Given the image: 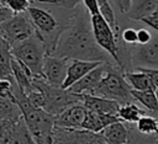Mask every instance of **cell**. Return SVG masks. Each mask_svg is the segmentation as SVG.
Segmentation results:
<instances>
[{
    "mask_svg": "<svg viewBox=\"0 0 158 144\" xmlns=\"http://www.w3.org/2000/svg\"><path fill=\"white\" fill-rule=\"evenodd\" d=\"M128 139L126 144H158V135H148L138 132L135 124H128Z\"/></svg>",
    "mask_w": 158,
    "mask_h": 144,
    "instance_id": "484cf974",
    "label": "cell"
},
{
    "mask_svg": "<svg viewBox=\"0 0 158 144\" xmlns=\"http://www.w3.org/2000/svg\"><path fill=\"white\" fill-rule=\"evenodd\" d=\"M120 121L117 116H111V114H102V113H95L91 111L86 110V116L85 121L83 123L81 129L94 132V133H100L105 127L109 124Z\"/></svg>",
    "mask_w": 158,
    "mask_h": 144,
    "instance_id": "2e32d148",
    "label": "cell"
},
{
    "mask_svg": "<svg viewBox=\"0 0 158 144\" xmlns=\"http://www.w3.org/2000/svg\"><path fill=\"white\" fill-rule=\"evenodd\" d=\"M12 52L9 42L0 34V78L1 79H12L11 62Z\"/></svg>",
    "mask_w": 158,
    "mask_h": 144,
    "instance_id": "7402d4cb",
    "label": "cell"
},
{
    "mask_svg": "<svg viewBox=\"0 0 158 144\" xmlns=\"http://www.w3.org/2000/svg\"><path fill=\"white\" fill-rule=\"evenodd\" d=\"M47 4V5H53L64 10H70L74 11L78 5H80V2H83L81 0H33V4Z\"/></svg>",
    "mask_w": 158,
    "mask_h": 144,
    "instance_id": "83f0119b",
    "label": "cell"
},
{
    "mask_svg": "<svg viewBox=\"0 0 158 144\" xmlns=\"http://www.w3.org/2000/svg\"><path fill=\"white\" fill-rule=\"evenodd\" d=\"M152 16H153V17H156V18L158 20V6H157V9H156V11H154V12L152 14Z\"/></svg>",
    "mask_w": 158,
    "mask_h": 144,
    "instance_id": "f35d334b",
    "label": "cell"
},
{
    "mask_svg": "<svg viewBox=\"0 0 158 144\" xmlns=\"http://www.w3.org/2000/svg\"><path fill=\"white\" fill-rule=\"evenodd\" d=\"M109 62H102L99 66H96L95 69L89 71L85 76H83L79 81H77L74 85H72L68 90L74 92V94H79V95L91 94L94 91V89L99 85V82L101 81L102 76L105 75Z\"/></svg>",
    "mask_w": 158,
    "mask_h": 144,
    "instance_id": "8fae6325",
    "label": "cell"
},
{
    "mask_svg": "<svg viewBox=\"0 0 158 144\" xmlns=\"http://www.w3.org/2000/svg\"><path fill=\"white\" fill-rule=\"evenodd\" d=\"M0 6H1V4H0ZM2 6H4V5H2Z\"/></svg>",
    "mask_w": 158,
    "mask_h": 144,
    "instance_id": "7bdbcfd3",
    "label": "cell"
},
{
    "mask_svg": "<svg viewBox=\"0 0 158 144\" xmlns=\"http://www.w3.org/2000/svg\"><path fill=\"white\" fill-rule=\"evenodd\" d=\"M88 95L109 98L118 102L120 105L135 101L131 95V87L123 76V71L115 62L107 63V69L101 81L94 89V91Z\"/></svg>",
    "mask_w": 158,
    "mask_h": 144,
    "instance_id": "3957f363",
    "label": "cell"
},
{
    "mask_svg": "<svg viewBox=\"0 0 158 144\" xmlns=\"http://www.w3.org/2000/svg\"><path fill=\"white\" fill-rule=\"evenodd\" d=\"M114 2H115L116 6L118 7V11L125 15V14L130 10L131 4H132V0H114Z\"/></svg>",
    "mask_w": 158,
    "mask_h": 144,
    "instance_id": "8d00e7d4",
    "label": "cell"
},
{
    "mask_svg": "<svg viewBox=\"0 0 158 144\" xmlns=\"http://www.w3.org/2000/svg\"><path fill=\"white\" fill-rule=\"evenodd\" d=\"M131 66L158 69V36H153L147 44L131 47Z\"/></svg>",
    "mask_w": 158,
    "mask_h": 144,
    "instance_id": "ba28073f",
    "label": "cell"
},
{
    "mask_svg": "<svg viewBox=\"0 0 158 144\" xmlns=\"http://www.w3.org/2000/svg\"><path fill=\"white\" fill-rule=\"evenodd\" d=\"M135 126H136V129L143 134L158 135V119L156 116H152L149 113L144 114L137 121Z\"/></svg>",
    "mask_w": 158,
    "mask_h": 144,
    "instance_id": "d4e9b609",
    "label": "cell"
},
{
    "mask_svg": "<svg viewBox=\"0 0 158 144\" xmlns=\"http://www.w3.org/2000/svg\"><path fill=\"white\" fill-rule=\"evenodd\" d=\"M98 1H99V6H100L102 2H106V1H109V0H98Z\"/></svg>",
    "mask_w": 158,
    "mask_h": 144,
    "instance_id": "ab89813d",
    "label": "cell"
},
{
    "mask_svg": "<svg viewBox=\"0 0 158 144\" xmlns=\"http://www.w3.org/2000/svg\"><path fill=\"white\" fill-rule=\"evenodd\" d=\"M99 14L101 15V17L109 23V26L115 30L116 26H117V22H116V16H115V11L112 10V6L110 5L109 1L106 2H102L100 6H99Z\"/></svg>",
    "mask_w": 158,
    "mask_h": 144,
    "instance_id": "f1b7e54d",
    "label": "cell"
},
{
    "mask_svg": "<svg viewBox=\"0 0 158 144\" xmlns=\"http://www.w3.org/2000/svg\"><path fill=\"white\" fill-rule=\"evenodd\" d=\"M157 96H158V90H157ZM157 119H158V117H157Z\"/></svg>",
    "mask_w": 158,
    "mask_h": 144,
    "instance_id": "60d3db41",
    "label": "cell"
},
{
    "mask_svg": "<svg viewBox=\"0 0 158 144\" xmlns=\"http://www.w3.org/2000/svg\"><path fill=\"white\" fill-rule=\"evenodd\" d=\"M14 96L17 105L21 108L22 118L30 130L36 144H52L53 142V132H54V117L49 114L43 108H38L32 106L25 92L20 90V87L14 84Z\"/></svg>",
    "mask_w": 158,
    "mask_h": 144,
    "instance_id": "7a4b0ae2",
    "label": "cell"
},
{
    "mask_svg": "<svg viewBox=\"0 0 158 144\" xmlns=\"http://www.w3.org/2000/svg\"><path fill=\"white\" fill-rule=\"evenodd\" d=\"M14 84H15L14 78L12 79H1L0 78V97H7V98L15 100Z\"/></svg>",
    "mask_w": 158,
    "mask_h": 144,
    "instance_id": "4dcf8cb0",
    "label": "cell"
},
{
    "mask_svg": "<svg viewBox=\"0 0 158 144\" xmlns=\"http://www.w3.org/2000/svg\"><path fill=\"white\" fill-rule=\"evenodd\" d=\"M100 133L107 144H126L128 139V128L122 121L109 124Z\"/></svg>",
    "mask_w": 158,
    "mask_h": 144,
    "instance_id": "ac0fdd59",
    "label": "cell"
},
{
    "mask_svg": "<svg viewBox=\"0 0 158 144\" xmlns=\"http://www.w3.org/2000/svg\"><path fill=\"white\" fill-rule=\"evenodd\" d=\"M69 59L67 58H59L54 55H46L43 62V79L57 87H62L65 76L67 70L69 65Z\"/></svg>",
    "mask_w": 158,
    "mask_h": 144,
    "instance_id": "9c48e42d",
    "label": "cell"
},
{
    "mask_svg": "<svg viewBox=\"0 0 158 144\" xmlns=\"http://www.w3.org/2000/svg\"><path fill=\"white\" fill-rule=\"evenodd\" d=\"M149 112L146 111L144 108H141L136 101H132V102H128V103H125V105H120L118 107V111H117V117L125 122V123H128V124H136L137 121L144 116V114H148ZM151 114V113H149ZM153 116V114H152Z\"/></svg>",
    "mask_w": 158,
    "mask_h": 144,
    "instance_id": "44dd1931",
    "label": "cell"
},
{
    "mask_svg": "<svg viewBox=\"0 0 158 144\" xmlns=\"http://www.w3.org/2000/svg\"><path fill=\"white\" fill-rule=\"evenodd\" d=\"M35 27L27 12L15 14L0 25V34L9 42L11 47L35 36Z\"/></svg>",
    "mask_w": 158,
    "mask_h": 144,
    "instance_id": "8992f818",
    "label": "cell"
},
{
    "mask_svg": "<svg viewBox=\"0 0 158 144\" xmlns=\"http://www.w3.org/2000/svg\"><path fill=\"white\" fill-rule=\"evenodd\" d=\"M52 55L69 60L78 59L88 62H109V58H111L95 42L90 15L83 10H74L70 22L60 34Z\"/></svg>",
    "mask_w": 158,
    "mask_h": 144,
    "instance_id": "6da1fadb",
    "label": "cell"
},
{
    "mask_svg": "<svg viewBox=\"0 0 158 144\" xmlns=\"http://www.w3.org/2000/svg\"><path fill=\"white\" fill-rule=\"evenodd\" d=\"M121 39L127 46H136L137 44V30L135 28H123L121 31Z\"/></svg>",
    "mask_w": 158,
    "mask_h": 144,
    "instance_id": "1f68e13d",
    "label": "cell"
},
{
    "mask_svg": "<svg viewBox=\"0 0 158 144\" xmlns=\"http://www.w3.org/2000/svg\"><path fill=\"white\" fill-rule=\"evenodd\" d=\"M131 95L133 100L143 106L146 111H148L151 114L158 117V96L157 91L153 89L149 90H143V91H137L131 89Z\"/></svg>",
    "mask_w": 158,
    "mask_h": 144,
    "instance_id": "ffe728a7",
    "label": "cell"
},
{
    "mask_svg": "<svg viewBox=\"0 0 158 144\" xmlns=\"http://www.w3.org/2000/svg\"><path fill=\"white\" fill-rule=\"evenodd\" d=\"M135 70H142V71H144L148 76H149V79H151V81H152V85H153V87L156 89V90H158V69H146V68H137V69H135Z\"/></svg>",
    "mask_w": 158,
    "mask_h": 144,
    "instance_id": "e575fe53",
    "label": "cell"
},
{
    "mask_svg": "<svg viewBox=\"0 0 158 144\" xmlns=\"http://www.w3.org/2000/svg\"><path fill=\"white\" fill-rule=\"evenodd\" d=\"M32 85L40 89L44 96V111L53 117L60 114L69 106L81 102V95L74 94L68 89H62L48 84L43 78H33Z\"/></svg>",
    "mask_w": 158,
    "mask_h": 144,
    "instance_id": "277c9868",
    "label": "cell"
},
{
    "mask_svg": "<svg viewBox=\"0 0 158 144\" xmlns=\"http://www.w3.org/2000/svg\"><path fill=\"white\" fill-rule=\"evenodd\" d=\"M1 4L15 14L27 12L28 7L33 4V0H2Z\"/></svg>",
    "mask_w": 158,
    "mask_h": 144,
    "instance_id": "4316f807",
    "label": "cell"
},
{
    "mask_svg": "<svg viewBox=\"0 0 158 144\" xmlns=\"http://www.w3.org/2000/svg\"><path fill=\"white\" fill-rule=\"evenodd\" d=\"M90 21H91V28H93L95 42L120 66V59H118V54H117V44H116L114 30L101 17L100 14L90 16Z\"/></svg>",
    "mask_w": 158,
    "mask_h": 144,
    "instance_id": "52a82bcc",
    "label": "cell"
},
{
    "mask_svg": "<svg viewBox=\"0 0 158 144\" xmlns=\"http://www.w3.org/2000/svg\"><path fill=\"white\" fill-rule=\"evenodd\" d=\"M102 62H88V60H78L73 59L69 62L67 76L62 85V89H69L72 85H74L77 81H79L83 76H85L89 71L99 66Z\"/></svg>",
    "mask_w": 158,
    "mask_h": 144,
    "instance_id": "4fadbf2b",
    "label": "cell"
},
{
    "mask_svg": "<svg viewBox=\"0 0 158 144\" xmlns=\"http://www.w3.org/2000/svg\"><path fill=\"white\" fill-rule=\"evenodd\" d=\"M81 1L90 16L99 14V1L98 0H81Z\"/></svg>",
    "mask_w": 158,
    "mask_h": 144,
    "instance_id": "836d02e7",
    "label": "cell"
},
{
    "mask_svg": "<svg viewBox=\"0 0 158 144\" xmlns=\"http://www.w3.org/2000/svg\"><path fill=\"white\" fill-rule=\"evenodd\" d=\"M0 144H36L27 126L21 117L16 122H11Z\"/></svg>",
    "mask_w": 158,
    "mask_h": 144,
    "instance_id": "7c38bea8",
    "label": "cell"
},
{
    "mask_svg": "<svg viewBox=\"0 0 158 144\" xmlns=\"http://www.w3.org/2000/svg\"><path fill=\"white\" fill-rule=\"evenodd\" d=\"M28 102L35 106V107H38V108H44V96L42 94V91L37 87H32L27 94H25Z\"/></svg>",
    "mask_w": 158,
    "mask_h": 144,
    "instance_id": "f546056e",
    "label": "cell"
},
{
    "mask_svg": "<svg viewBox=\"0 0 158 144\" xmlns=\"http://www.w3.org/2000/svg\"><path fill=\"white\" fill-rule=\"evenodd\" d=\"M88 144H107V143L104 139L101 133L90 132L89 133V138H88Z\"/></svg>",
    "mask_w": 158,
    "mask_h": 144,
    "instance_id": "d590c367",
    "label": "cell"
},
{
    "mask_svg": "<svg viewBox=\"0 0 158 144\" xmlns=\"http://www.w3.org/2000/svg\"><path fill=\"white\" fill-rule=\"evenodd\" d=\"M22 117V112L17 102L12 98L0 97V119L4 121H19Z\"/></svg>",
    "mask_w": 158,
    "mask_h": 144,
    "instance_id": "cb8c5ba5",
    "label": "cell"
},
{
    "mask_svg": "<svg viewBox=\"0 0 158 144\" xmlns=\"http://www.w3.org/2000/svg\"><path fill=\"white\" fill-rule=\"evenodd\" d=\"M89 130L54 127L52 144H88Z\"/></svg>",
    "mask_w": 158,
    "mask_h": 144,
    "instance_id": "9a60e30c",
    "label": "cell"
},
{
    "mask_svg": "<svg viewBox=\"0 0 158 144\" xmlns=\"http://www.w3.org/2000/svg\"><path fill=\"white\" fill-rule=\"evenodd\" d=\"M86 108L81 102L74 103L65 108L60 114L54 117V124L59 128L67 129H81L85 121Z\"/></svg>",
    "mask_w": 158,
    "mask_h": 144,
    "instance_id": "30bf717a",
    "label": "cell"
},
{
    "mask_svg": "<svg viewBox=\"0 0 158 144\" xmlns=\"http://www.w3.org/2000/svg\"><path fill=\"white\" fill-rule=\"evenodd\" d=\"M81 103L85 106L88 111L95 113H102V114H111V116H117V111L120 107V103L116 101L88 94L81 95Z\"/></svg>",
    "mask_w": 158,
    "mask_h": 144,
    "instance_id": "5bb4252c",
    "label": "cell"
},
{
    "mask_svg": "<svg viewBox=\"0 0 158 144\" xmlns=\"http://www.w3.org/2000/svg\"><path fill=\"white\" fill-rule=\"evenodd\" d=\"M158 0H132L130 10L125 14L131 21H142L149 17L157 9Z\"/></svg>",
    "mask_w": 158,
    "mask_h": 144,
    "instance_id": "e0dca14e",
    "label": "cell"
},
{
    "mask_svg": "<svg viewBox=\"0 0 158 144\" xmlns=\"http://www.w3.org/2000/svg\"><path fill=\"white\" fill-rule=\"evenodd\" d=\"M152 33L148 31V28H139L137 30V44L143 46L147 44L152 39Z\"/></svg>",
    "mask_w": 158,
    "mask_h": 144,
    "instance_id": "d6a6232c",
    "label": "cell"
},
{
    "mask_svg": "<svg viewBox=\"0 0 158 144\" xmlns=\"http://www.w3.org/2000/svg\"><path fill=\"white\" fill-rule=\"evenodd\" d=\"M14 15V12L11 11V10H9L6 6H0V25L4 22V21H6L7 18H10L11 16Z\"/></svg>",
    "mask_w": 158,
    "mask_h": 144,
    "instance_id": "74e56055",
    "label": "cell"
},
{
    "mask_svg": "<svg viewBox=\"0 0 158 144\" xmlns=\"http://www.w3.org/2000/svg\"><path fill=\"white\" fill-rule=\"evenodd\" d=\"M1 1H2V0H0V4H1ZM1 5H2V4H1Z\"/></svg>",
    "mask_w": 158,
    "mask_h": 144,
    "instance_id": "b9f144b4",
    "label": "cell"
},
{
    "mask_svg": "<svg viewBox=\"0 0 158 144\" xmlns=\"http://www.w3.org/2000/svg\"><path fill=\"white\" fill-rule=\"evenodd\" d=\"M12 57L21 62L32 74L33 78H43V62L47 55L46 49L41 39L36 36H32L14 47H11Z\"/></svg>",
    "mask_w": 158,
    "mask_h": 144,
    "instance_id": "5b68a950",
    "label": "cell"
},
{
    "mask_svg": "<svg viewBox=\"0 0 158 144\" xmlns=\"http://www.w3.org/2000/svg\"><path fill=\"white\" fill-rule=\"evenodd\" d=\"M11 70H12V76H14L16 85L20 87L21 91L27 94L33 87L32 85L33 76L31 71L21 62H19L15 58H12V62H11Z\"/></svg>",
    "mask_w": 158,
    "mask_h": 144,
    "instance_id": "d6986e66",
    "label": "cell"
},
{
    "mask_svg": "<svg viewBox=\"0 0 158 144\" xmlns=\"http://www.w3.org/2000/svg\"><path fill=\"white\" fill-rule=\"evenodd\" d=\"M123 76H125L126 81L128 82V85L132 90H137V91H143V90H149V89L156 90L152 85V81H151L149 76L142 70L125 71Z\"/></svg>",
    "mask_w": 158,
    "mask_h": 144,
    "instance_id": "603a6c76",
    "label": "cell"
}]
</instances>
